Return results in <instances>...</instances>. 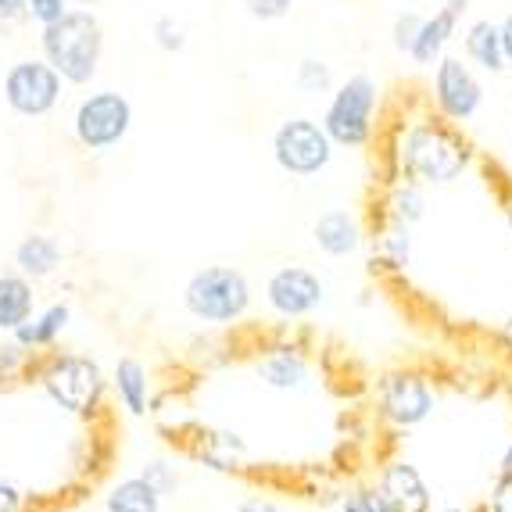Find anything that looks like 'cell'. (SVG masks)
I'll return each instance as SVG.
<instances>
[{"label": "cell", "instance_id": "cell-1", "mask_svg": "<svg viewBox=\"0 0 512 512\" xmlns=\"http://www.w3.org/2000/svg\"><path fill=\"white\" fill-rule=\"evenodd\" d=\"M384 154L391 162V180H409L427 190L452 187L477 162V147L462 126L444 122L430 104L398 119Z\"/></svg>", "mask_w": 512, "mask_h": 512}, {"label": "cell", "instance_id": "cell-2", "mask_svg": "<svg viewBox=\"0 0 512 512\" xmlns=\"http://www.w3.org/2000/svg\"><path fill=\"white\" fill-rule=\"evenodd\" d=\"M380 108H384L380 83L366 72H355V76L333 83L319 122L330 133L337 151L341 147L344 151H366L380 137Z\"/></svg>", "mask_w": 512, "mask_h": 512}, {"label": "cell", "instance_id": "cell-3", "mask_svg": "<svg viewBox=\"0 0 512 512\" xmlns=\"http://www.w3.org/2000/svg\"><path fill=\"white\" fill-rule=\"evenodd\" d=\"M43 61L65 83L86 86L97 76L104 58V26L90 8H69L58 22L43 26L40 33Z\"/></svg>", "mask_w": 512, "mask_h": 512}, {"label": "cell", "instance_id": "cell-4", "mask_svg": "<svg viewBox=\"0 0 512 512\" xmlns=\"http://www.w3.org/2000/svg\"><path fill=\"white\" fill-rule=\"evenodd\" d=\"M251 305H255V287L237 265H205L183 283V308L197 323L215 330L244 323Z\"/></svg>", "mask_w": 512, "mask_h": 512}, {"label": "cell", "instance_id": "cell-5", "mask_svg": "<svg viewBox=\"0 0 512 512\" xmlns=\"http://www.w3.org/2000/svg\"><path fill=\"white\" fill-rule=\"evenodd\" d=\"M269 151H273V162L283 176H291V180H319L333 165L337 147H333L330 133H326L319 119L291 115V119H283L273 129Z\"/></svg>", "mask_w": 512, "mask_h": 512}, {"label": "cell", "instance_id": "cell-6", "mask_svg": "<svg viewBox=\"0 0 512 512\" xmlns=\"http://www.w3.org/2000/svg\"><path fill=\"white\" fill-rule=\"evenodd\" d=\"M484 101H487V90L480 72L462 54H444L434 65V76H430V94H427L430 108L444 122L470 126L480 111H484Z\"/></svg>", "mask_w": 512, "mask_h": 512}, {"label": "cell", "instance_id": "cell-7", "mask_svg": "<svg viewBox=\"0 0 512 512\" xmlns=\"http://www.w3.org/2000/svg\"><path fill=\"white\" fill-rule=\"evenodd\" d=\"M133 129V101L119 90H94L76 104L72 133L79 147L90 154H104L119 147Z\"/></svg>", "mask_w": 512, "mask_h": 512}, {"label": "cell", "instance_id": "cell-8", "mask_svg": "<svg viewBox=\"0 0 512 512\" xmlns=\"http://www.w3.org/2000/svg\"><path fill=\"white\" fill-rule=\"evenodd\" d=\"M43 391L51 394V402L61 405L72 416H94L104 402V373L97 362L83 359V355H54L47 366L40 369Z\"/></svg>", "mask_w": 512, "mask_h": 512}, {"label": "cell", "instance_id": "cell-9", "mask_svg": "<svg viewBox=\"0 0 512 512\" xmlns=\"http://www.w3.org/2000/svg\"><path fill=\"white\" fill-rule=\"evenodd\" d=\"M437 409V391L416 369H391L376 380V416L394 430L423 427Z\"/></svg>", "mask_w": 512, "mask_h": 512}, {"label": "cell", "instance_id": "cell-10", "mask_svg": "<svg viewBox=\"0 0 512 512\" xmlns=\"http://www.w3.org/2000/svg\"><path fill=\"white\" fill-rule=\"evenodd\" d=\"M265 308L273 312L280 323H301V319L316 316L326 301V283L319 280L316 269L298 262L276 265L273 273L265 276L262 287Z\"/></svg>", "mask_w": 512, "mask_h": 512}, {"label": "cell", "instance_id": "cell-11", "mask_svg": "<svg viewBox=\"0 0 512 512\" xmlns=\"http://www.w3.org/2000/svg\"><path fill=\"white\" fill-rule=\"evenodd\" d=\"M61 83L65 79L47 65V61H15L4 76V101L15 115L22 119H43V115H51L61 101Z\"/></svg>", "mask_w": 512, "mask_h": 512}, {"label": "cell", "instance_id": "cell-12", "mask_svg": "<svg viewBox=\"0 0 512 512\" xmlns=\"http://www.w3.org/2000/svg\"><path fill=\"white\" fill-rule=\"evenodd\" d=\"M376 491L391 505L394 512H430L434 509V491H430L427 477L412 466L409 459H391L384 462V470L376 477Z\"/></svg>", "mask_w": 512, "mask_h": 512}, {"label": "cell", "instance_id": "cell-13", "mask_svg": "<svg viewBox=\"0 0 512 512\" xmlns=\"http://www.w3.org/2000/svg\"><path fill=\"white\" fill-rule=\"evenodd\" d=\"M255 376L269 391L291 394V391H301V387L312 380V359L305 355L301 344H291V341L269 344L255 359Z\"/></svg>", "mask_w": 512, "mask_h": 512}, {"label": "cell", "instance_id": "cell-14", "mask_svg": "<svg viewBox=\"0 0 512 512\" xmlns=\"http://www.w3.org/2000/svg\"><path fill=\"white\" fill-rule=\"evenodd\" d=\"M466 8H470V0H452V4H441L434 15H423L409 58L416 61V65H423V69H434L437 61L448 54V47H452Z\"/></svg>", "mask_w": 512, "mask_h": 512}, {"label": "cell", "instance_id": "cell-15", "mask_svg": "<svg viewBox=\"0 0 512 512\" xmlns=\"http://www.w3.org/2000/svg\"><path fill=\"white\" fill-rule=\"evenodd\" d=\"M312 244L326 258H351L366 244V226L351 208H330L312 222Z\"/></svg>", "mask_w": 512, "mask_h": 512}, {"label": "cell", "instance_id": "cell-16", "mask_svg": "<svg viewBox=\"0 0 512 512\" xmlns=\"http://www.w3.org/2000/svg\"><path fill=\"white\" fill-rule=\"evenodd\" d=\"M462 58L470 61L477 72H487V76H502L509 65H505L498 22H491V18H473L470 26L462 29Z\"/></svg>", "mask_w": 512, "mask_h": 512}, {"label": "cell", "instance_id": "cell-17", "mask_svg": "<svg viewBox=\"0 0 512 512\" xmlns=\"http://www.w3.org/2000/svg\"><path fill=\"white\" fill-rule=\"evenodd\" d=\"M111 387H115V398L129 416H147L151 412V376L147 366L137 359H119L115 373H111Z\"/></svg>", "mask_w": 512, "mask_h": 512}, {"label": "cell", "instance_id": "cell-18", "mask_svg": "<svg viewBox=\"0 0 512 512\" xmlns=\"http://www.w3.org/2000/svg\"><path fill=\"white\" fill-rule=\"evenodd\" d=\"M373 255L376 262L384 265L387 273L402 276L412 269V258H416V244H412V226H402V222L384 219V226L376 230L373 237Z\"/></svg>", "mask_w": 512, "mask_h": 512}, {"label": "cell", "instance_id": "cell-19", "mask_svg": "<svg viewBox=\"0 0 512 512\" xmlns=\"http://www.w3.org/2000/svg\"><path fill=\"white\" fill-rule=\"evenodd\" d=\"M15 265L26 280H47L51 273H58L61 244L54 237H47V233H29L15 248Z\"/></svg>", "mask_w": 512, "mask_h": 512}, {"label": "cell", "instance_id": "cell-20", "mask_svg": "<svg viewBox=\"0 0 512 512\" xmlns=\"http://www.w3.org/2000/svg\"><path fill=\"white\" fill-rule=\"evenodd\" d=\"M427 187L409 180H387L384 194V219L402 222V226H419L427 219Z\"/></svg>", "mask_w": 512, "mask_h": 512}, {"label": "cell", "instance_id": "cell-21", "mask_svg": "<svg viewBox=\"0 0 512 512\" xmlns=\"http://www.w3.org/2000/svg\"><path fill=\"white\" fill-rule=\"evenodd\" d=\"M165 498L158 495V487L147 484L144 477H126L111 487L104 498V512H162Z\"/></svg>", "mask_w": 512, "mask_h": 512}, {"label": "cell", "instance_id": "cell-22", "mask_svg": "<svg viewBox=\"0 0 512 512\" xmlns=\"http://www.w3.org/2000/svg\"><path fill=\"white\" fill-rule=\"evenodd\" d=\"M69 319H72V308L69 305L43 308L40 316H29L26 323L18 326V330H15V341L22 344V348H51V344L58 341L61 333H65Z\"/></svg>", "mask_w": 512, "mask_h": 512}, {"label": "cell", "instance_id": "cell-23", "mask_svg": "<svg viewBox=\"0 0 512 512\" xmlns=\"http://www.w3.org/2000/svg\"><path fill=\"white\" fill-rule=\"evenodd\" d=\"M33 316V283L26 276H0V330H18Z\"/></svg>", "mask_w": 512, "mask_h": 512}, {"label": "cell", "instance_id": "cell-24", "mask_svg": "<svg viewBox=\"0 0 512 512\" xmlns=\"http://www.w3.org/2000/svg\"><path fill=\"white\" fill-rule=\"evenodd\" d=\"M294 83H298L301 94L323 97L333 90V69L323 58H301L298 69H294Z\"/></svg>", "mask_w": 512, "mask_h": 512}, {"label": "cell", "instance_id": "cell-25", "mask_svg": "<svg viewBox=\"0 0 512 512\" xmlns=\"http://www.w3.org/2000/svg\"><path fill=\"white\" fill-rule=\"evenodd\" d=\"M151 40L162 54H180L187 51V29L176 22V15H158L151 22Z\"/></svg>", "mask_w": 512, "mask_h": 512}, {"label": "cell", "instance_id": "cell-26", "mask_svg": "<svg viewBox=\"0 0 512 512\" xmlns=\"http://www.w3.org/2000/svg\"><path fill=\"white\" fill-rule=\"evenodd\" d=\"M140 477H144L147 484L158 487V495H162V498H169V495H176V491H180V470H176V462H169V459L147 462Z\"/></svg>", "mask_w": 512, "mask_h": 512}, {"label": "cell", "instance_id": "cell-27", "mask_svg": "<svg viewBox=\"0 0 512 512\" xmlns=\"http://www.w3.org/2000/svg\"><path fill=\"white\" fill-rule=\"evenodd\" d=\"M419 22H423V15H416V11H405V15H398L391 22V47L398 54H405V58H409L412 43H416Z\"/></svg>", "mask_w": 512, "mask_h": 512}, {"label": "cell", "instance_id": "cell-28", "mask_svg": "<svg viewBox=\"0 0 512 512\" xmlns=\"http://www.w3.org/2000/svg\"><path fill=\"white\" fill-rule=\"evenodd\" d=\"M244 11H248L255 22L273 26V22H283V18L291 15L294 0H244Z\"/></svg>", "mask_w": 512, "mask_h": 512}, {"label": "cell", "instance_id": "cell-29", "mask_svg": "<svg viewBox=\"0 0 512 512\" xmlns=\"http://www.w3.org/2000/svg\"><path fill=\"white\" fill-rule=\"evenodd\" d=\"M341 512H394L391 505L380 498V491H348V495L341 498Z\"/></svg>", "mask_w": 512, "mask_h": 512}, {"label": "cell", "instance_id": "cell-30", "mask_svg": "<svg viewBox=\"0 0 512 512\" xmlns=\"http://www.w3.org/2000/svg\"><path fill=\"white\" fill-rule=\"evenodd\" d=\"M65 11H69V0H26V15L33 18L40 29L58 22Z\"/></svg>", "mask_w": 512, "mask_h": 512}, {"label": "cell", "instance_id": "cell-31", "mask_svg": "<svg viewBox=\"0 0 512 512\" xmlns=\"http://www.w3.org/2000/svg\"><path fill=\"white\" fill-rule=\"evenodd\" d=\"M484 512H512V477H502L491 484V495L484 502Z\"/></svg>", "mask_w": 512, "mask_h": 512}, {"label": "cell", "instance_id": "cell-32", "mask_svg": "<svg viewBox=\"0 0 512 512\" xmlns=\"http://www.w3.org/2000/svg\"><path fill=\"white\" fill-rule=\"evenodd\" d=\"M237 512H287L276 498H265V495H251L237 505Z\"/></svg>", "mask_w": 512, "mask_h": 512}, {"label": "cell", "instance_id": "cell-33", "mask_svg": "<svg viewBox=\"0 0 512 512\" xmlns=\"http://www.w3.org/2000/svg\"><path fill=\"white\" fill-rule=\"evenodd\" d=\"M0 512H22V491L0 480Z\"/></svg>", "mask_w": 512, "mask_h": 512}, {"label": "cell", "instance_id": "cell-34", "mask_svg": "<svg viewBox=\"0 0 512 512\" xmlns=\"http://www.w3.org/2000/svg\"><path fill=\"white\" fill-rule=\"evenodd\" d=\"M498 33H502V51H505V65L512 69V11L498 22Z\"/></svg>", "mask_w": 512, "mask_h": 512}, {"label": "cell", "instance_id": "cell-35", "mask_svg": "<svg viewBox=\"0 0 512 512\" xmlns=\"http://www.w3.org/2000/svg\"><path fill=\"white\" fill-rule=\"evenodd\" d=\"M0 15L4 18L26 15V0H0Z\"/></svg>", "mask_w": 512, "mask_h": 512}, {"label": "cell", "instance_id": "cell-36", "mask_svg": "<svg viewBox=\"0 0 512 512\" xmlns=\"http://www.w3.org/2000/svg\"><path fill=\"white\" fill-rule=\"evenodd\" d=\"M498 337H502V344H505V351L512 355V312L505 316V323H502V330H498Z\"/></svg>", "mask_w": 512, "mask_h": 512}, {"label": "cell", "instance_id": "cell-37", "mask_svg": "<svg viewBox=\"0 0 512 512\" xmlns=\"http://www.w3.org/2000/svg\"><path fill=\"white\" fill-rule=\"evenodd\" d=\"M498 473H502V477H512V441L505 444V452H502V462H498Z\"/></svg>", "mask_w": 512, "mask_h": 512}, {"label": "cell", "instance_id": "cell-38", "mask_svg": "<svg viewBox=\"0 0 512 512\" xmlns=\"http://www.w3.org/2000/svg\"><path fill=\"white\" fill-rule=\"evenodd\" d=\"M505 230H509V237H512V201H505Z\"/></svg>", "mask_w": 512, "mask_h": 512}, {"label": "cell", "instance_id": "cell-39", "mask_svg": "<svg viewBox=\"0 0 512 512\" xmlns=\"http://www.w3.org/2000/svg\"><path fill=\"white\" fill-rule=\"evenodd\" d=\"M430 512H484V509H459V505H448V509H430Z\"/></svg>", "mask_w": 512, "mask_h": 512}, {"label": "cell", "instance_id": "cell-40", "mask_svg": "<svg viewBox=\"0 0 512 512\" xmlns=\"http://www.w3.org/2000/svg\"><path fill=\"white\" fill-rule=\"evenodd\" d=\"M69 4H76V8H94L97 0H69Z\"/></svg>", "mask_w": 512, "mask_h": 512}, {"label": "cell", "instance_id": "cell-41", "mask_svg": "<svg viewBox=\"0 0 512 512\" xmlns=\"http://www.w3.org/2000/svg\"><path fill=\"white\" fill-rule=\"evenodd\" d=\"M437 4H452V0H437Z\"/></svg>", "mask_w": 512, "mask_h": 512}]
</instances>
